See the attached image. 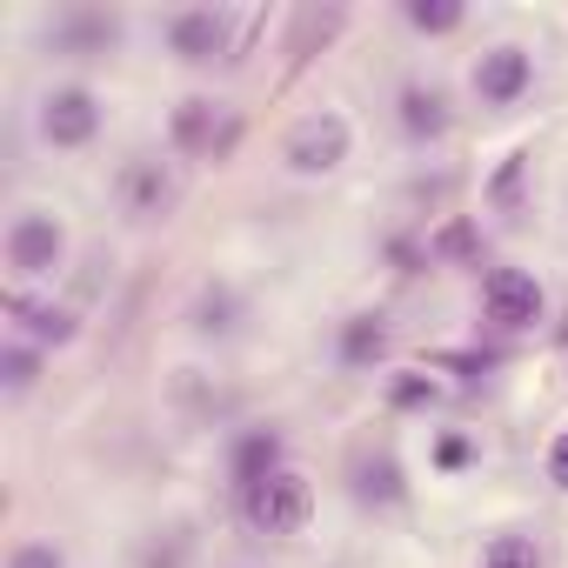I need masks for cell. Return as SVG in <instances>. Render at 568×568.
Returning <instances> with one entry per match:
<instances>
[{"mask_svg":"<svg viewBox=\"0 0 568 568\" xmlns=\"http://www.w3.org/2000/svg\"><path fill=\"white\" fill-rule=\"evenodd\" d=\"M241 508H247V521L261 528V535H295L302 521H308V508H315V495H308V481L295 475V468H261L254 481H241Z\"/></svg>","mask_w":568,"mask_h":568,"instance_id":"6da1fadb","label":"cell"},{"mask_svg":"<svg viewBox=\"0 0 568 568\" xmlns=\"http://www.w3.org/2000/svg\"><path fill=\"white\" fill-rule=\"evenodd\" d=\"M481 308H488V322H495V328H528V322L541 315V288H535V274H521V267H495V274L481 281Z\"/></svg>","mask_w":568,"mask_h":568,"instance_id":"7a4b0ae2","label":"cell"},{"mask_svg":"<svg viewBox=\"0 0 568 568\" xmlns=\"http://www.w3.org/2000/svg\"><path fill=\"white\" fill-rule=\"evenodd\" d=\"M94 128H101V108H94L88 88H61V94H48V108H41V134H48L54 148H88Z\"/></svg>","mask_w":568,"mask_h":568,"instance_id":"3957f363","label":"cell"},{"mask_svg":"<svg viewBox=\"0 0 568 568\" xmlns=\"http://www.w3.org/2000/svg\"><path fill=\"white\" fill-rule=\"evenodd\" d=\"M348 154V121L342 114H308L295 134H288V161L302 168V174H322V168H335Z\"/></svg>","mask_w":568,"mask_h":568,"instance_id":"277c9868","label":"cell"},{"mask_svg":"<svg viewBox=\"0 0 568 568\" xmlns=\"http://www.w3.org/2000/svg\"><path fill=\"white\" fill-rule=\"evenodd\" d=\"M61 227H54V214H21L14 227H8V267H21V274H48V267H61Z\"/></svg>","mask_w":568,"mask_h":568,"instance_id":"5b68a950","label":"cell"},{"mask_svg":"<svg viewBox=\"0 0 568 568\" xmlns=\"http://www.w3.org/2000/svg\"><path fill=\"white\" fill-rule=\"evenodd\" d=\"M528 54L521 48H495V54H481V68H475V94L488 101V108H508L521 88H528Z\"/></svg>","mask_w":568,"mask_h":568,"instance_id":"8992f818","label":"cell"},{"mask_svg":"<svg viewBox=\"0 0 568 568\" xmlns=\"http://www.w3.org/2000/svg\"><path fill=\"white\" fill-rule=\"evenodd\" d=\"M168 41H174L181 61H214V54L227 48V28H221L214 8H194V14H174V21H168Z\"/></svg>","mask_w":568,"mask_h":568,"instance_id":"52a82bcc","label":"cell"},{"mask_svg":"<svg viewBox=\"0 0 568 568\" xmlns=\"http://www.w3.org/2000/svg\"><path fill=\"white\" fill-rule=\"evenodd\" d=\"M121 194H128V207H134V214H161V207L174 201V181L161 174V161H128Z\"/></svg>","mask_w":568,"mask_h":568,"instance_id":"ba28073f","label":"cell"},{"mask_svg":"<svg viewBox=\"0 0 568 568\" xmlns=\"http://www.w3.org/2000/svg\"><path fill=\"white\" fill-rule=\"evenodd\" d=\"M174 148H187V154H207V148H214V101H181V114H174Z\"/></svg>","mask_w":568,"mask_h":568,"instance_id":"9c48e42d","label":"cell"},{"mask_svg":"<svg viewBox=\"0 0 568 568\" xmlns=\"http://www.w3.org/2000/svg\"><path fill=\"white\" fill-rule=\"evenodd\" d=\"M402 121H408V134H442V128H448L442 94H435V88H408V94H402Z\"/></svg>","mask_w":568,"mask_h":568,"instance_id":"30bf717a","label":"cell"},{"mask_svg":"<svg viewBox=\"0 0 568 568\" xmlns=\"http://www.w3.org/2000/svg\"><path fill=\"white\" fill-rule=\"evenodd\" d=\"M481 568H535V541L528 535H501V541H488Z\"/></svg>","mask_w":568,"mask_h":568,"instance_id":"8fae6325","label":"cell"},{"mask_svg":"<svg viewBox=\"0 0 568 568\" xmlns=\"http://www.w3.org/2000/svg\"><path fill=\"white\" fill-rule=\"evenodd\" d=\"M382 348H388V328H382V322H368V315H362V322H355V328H348V362H375V355H382Z\"/></svg>","mask_w":568,"mask_h":568,"instance_id":"7c38bea8","label":"cell"},{"mask_svg":"<svg viewBox=\"0 0 568 568\" xmlns=\"http://www.w3.org/2000/svg\"><path fill=\"white\" fill-rule=\"evenodd\" d=\"M21 315L41 342H74V315H61V308H21Z\"/></svg>","mask_w":568,"mask_h":568,"instance_id":"4fadbf2b","label":"cell"},{"mask_svg":"<svg viewBox=\"0 0 568 568\" xmlns=\"http://www.w3.org/2000/svg\"><path fill=\"white\" fill-rule=\"evenodd\" d=\"M408 21H415L422 34H448V28H462V8H428V0H415Z\"/></svg>","mask_w":568,"mask_h":568,"instance_id":"5bb4252c","label":"cell"},{"mask_svg":"<svg viewBox=\"0 0 568 568\" xmlns=\"http://www.w3.org/2000/svg\"><path fill=\"white\" fill-rule=\"evenodd\" d=\"M0 368H8V388H14V395L34 388V355H28V348H8V362H0Z\"/></svg>","mask_w":568,"mask_h":568,"instance_id":"9a60e30c","label":"cell"},{"mask_svg":"<svg viewBox=\"0 0 568 568\" xmlns=\"http://www.w3.org/2000/svg\"><path fill=\"white\" fill-rule=\"evenodd\" d=\"M8 568H61V555L48 548V541H28V548H14V561Z\"/></svg>","mask_w":568,"mask_h":568,"instance_id":"2e32d148","label":"cell"},{"mask_svg":"<svg viewBox=\"0 0 568 568\" xmlns=\"http://www.w3.org/2000/svg\"><path fill=\"white\" fill-rule=\"evenodd\" d=\"M548 481L568 488V435H555V448H548Z\"/></svg>","mask_w":568,"mask_h":568,"instance_id":"e0dca14e","label":"cell"}]
</instances>
